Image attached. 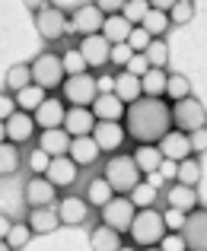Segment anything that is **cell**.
I'll return each mask as SVG.
<instances>
[{"label":"cell","instance_id":"cell-27","mask_svg":"<svg viewBox=\"0 0 207 251\" xmlns=\"http://www.w3.org/2000/svg\"><path fill=\"white\" fill-rule=\"evenodd\" d=\"M112 92H115L124 105L134 102V99H140V76L128 74V70H118L115 80H112Z\"/></svg>","mask_w":207,"mask_h":251},{"label":"cell","instance_id":"cell-32","mask_svg":"<svg viewBox=\"0 0 207 251\" xmlns=\"http://www.w3.org/2000/svg\"><path fill=\"white\" fill-rule=\"evenodd\" d=\"M112 197H115V191L109 188V181H105V178H92V181L86 184V197H83V201L89 203V207L99 210V207H105Z\"/></svg>","mask_w":207,"mask_h":251},{"label":"cell","instance_id":"cell-13","mask_svg":"<svg viewBox=\"0 0 207 251\" xmlns=\"http://www.w3.org/2000/svg\"><path fill=\"white\" fill-rule=\"evenodd\" d=\"M23 197H26V203H29V210L51 207V203H58V188L45 175H32L29 181H26V188H23Z\"/></svg>","mask_w":207,"mask_h":251},{"label":"cell","instance_id":"cell-11","mask_svg":"<svg viewBox=\"0 0 207 251\" xmlns=\"http://www.w3.org/2000/svg\"><path fill=\"white\" fill-rule=\"evenodd\" d=\"M77 51H80V57L86 61V70H99V67H105V64H109L112 45L96 32V35H83V38H80Z\"/></svg>","mask_w":207,"mask_h":251},{"label":"cell","instance_id":"cell-35","mask_svg":"<svg viewBox=\"0 0 207 251\" xmlns=\"http://www.w3.org/2000/svg\"><path fill=\"white\" fill-rule=\"evenodd\" d=\"M19 166H23V156H19V147L16 143H0V178L6 175H16Z\"/></svg>","mask_w":207,"mask_h":251},{"label":"cell","instance_id":"cell-43","mask_svg":"<svg viewBox=\"0 0 207 251\" xmlns=\"http://www.w3.org/2000/svg\"><path fill=\"white\" fill-rule=\"evenodd\" d=\"M159 213H163V223H166V232H178V229L185 226V216H188V213H182V210H172V207L159 210Z\"/></svg>","mask_w":207,"mask_h":251},{"label":"cell","instance_id":"cell-33","mask_svg":"<svg viewBox=\"0 0 207 251\" xmlns=\"http://www.w3.org/2000/svg\"><path fill=\"white\" fill-rule=\"evenodd\" d=\"M191 96V80L185 74H166V92L163 99L166 102H178V99H188Z\"/></svg>","mask_w":207,"mask_h":251},{"label":"cell","instance_id":"cell-46","mask_svg":"<svg viewBox=\"0 0 207 251\" xmlns=\"http://www.w3.org/2000/svg\"><path fill=\"white\" fill-rule=\"evenodd\" d=\"M159 251H188V245H185L182 232H166L159 239Z\"/></svg>","mask_w":207,"mask_h":251},{"label":"cell","instance_id":"cell-57","mask_svg":"<svg viewBox=\"0 0 207 251\" xmlns=\"http://www.w3.org/2000/svg\"><path fill=\"white\" fill-rule=\"evenodd\" d=\"M6 140V137H3V121H0V143H3Z\"/></svg>","mask_w":207,"mask_h":251},{"label":"cell","instance_id":"cell-12","mask_svg":"<svg viewBox=\"0 0 207 251\" xmlns=\"http://www.w3.org/2000/svg\"><path fill=\"white\" fill-rule=\"evenodd\" d=\"M35 121H32V115L29 111H13L10 118L3 121V137H6V143H16V147H23V143H29L32 137H35Z\"/></svg>","mask_w":207,"mask_h":251},{"label":"cell","instance_id":"cell-44","mask_svg":"<svg viewBox=\"0 0 207 251\" xmlns=\"http://www.w3.org/2000/svg\"><path fill=\"white\" fill-rule=\"evenodd\" d=\"M131 57H134V51H131L124 42H121V45H112V51H109V64H115L118 70H124V64H128Z\"/></svg>","mask_w":207,"mask_h":251},{"label":"cell","instance_id":"cell-47","mask_svg":"<svg viewBox=\"0 0 207 251\" xmlns=\"http://www.w3.org/2000/svg\"><path fill=\"white\" fill-rule=\"evenodd\" d=\"M48 159H51V156L45 153V150H32V153H29V169H32V175H45Z\"/></svg>","mask_w":207,"mask_h":251},{"label":"cell","instance_id":"cell-34","mask_svg":"<svg viewBox=\"0 0 207 251\" xmlns=\"http://www.w3.org/2000/svg\"><path fill=\"white\" fill-rule=\"evenodd\" d=\"M140 29H144L150 38H163L172 25H169V16H166L163 10H147V16L140 19Z\"/></svg>","mask_w":207,"mask_h":251},{"label":"cell","instance_id":"cell-39","mask_svg":"<svg viewBox=\"0 0 207 251\" xmlns=\"http://www.w3.org/2000/svg\"><path fill=\"white\" fill-rule=\"evenodd\" d=\"M166 16H169V25H188L195 19V3L191 0H176Z\"/></svg>","mask_w":207,"mask_h":251},{"label":"cell","instance_id":"cell-22","mask_svg":"<svg viewBox=\"0 0 207 251\" xmlns=\"http://www.w3.org/2000/svg\"><path fill=\"white\" fill-rule=\"evenodd\" d=\"M67 156L77 162V169H83V166H92V162L99 159V147H96V140H92L89 134L86 137H70Z\"/></svg>","mask_w":207,"mask_h":251},{"label":"cell","instance_id":"cell-36","mask_svg":"<svg viewBox=\"0 0 207 251\" xmlns=\"http://www.w3.org/2000/svg\"><path fill=\"white\" fill-rule=\"evenodd\" d=\"M144 57H147L150 67L166 70V64H169V45H166L163 38H150V45L144 48Z\"/></svg>","mask_w":207,"mask_h":251},{"label":"cell","instance_id":"cell-2","mask_svg":"<svg viewBox=\"0 0 207 251\" xmlns=\"http://www.w3.org/2000/svg\"><path fill=\"white\" fill-rule=\"evenodd\" d=\"M128 232H131V242H134L137 248H150V245H159V239L166 235V223H163V213H159L156 207H140L137 213H134V220H131Z\"/></svg>","mask_w":207,"mask_h":251},{"label":"cell","instance_id":"cell-4","mask_svg":"<svg viewBox=\"0 0 207 251\" xmlns=\"http://www.w3.org/2000/svg\"><path fill=\"white\" fill-rule=\"evenodd\" d=\"M96 96H99V83L89 70H86V74H77V76H64V83H61V102L64 105L89 108Z\"/></svg>","mask_w":207,"mask_h":251},{"label":"cell","instance_id":"cell-52","mask_svg":"<svg viewBox=\"0 0 207 251\" xmlns=\"http://www.w3.org/2000/svg\"><path fill=\"white\" fill-rule=\"evenodd\" d=\"M150 3V10H163V13H169V6L176 3V0H147Z\"/></svg>","mask_w":207,"mask_h":251},{"label":"cell","instance_id":"cell-3","mask_svg":"<svg viewBox=\"0 0 207 251\" xmlns=\"http://www.w3.org/2000/svg\"><path fill=\"white\" fill-rule=\"evenodd\" d=\"M102 178L109 181V188L115 191V194H131V188L140 181V169L134 166V159L131 156H124V153H115L109 162H105V172H102Z\"/></svg>","mask_w":207,"mask_h":251},{"label":"cell","instance_id":"cell-1","mask_svg":"<svg viewBox=\"0 0 207 251\" xmlns=\"http://www.w3.org/2000/svg\"><path fill=\"white\" fill-rule=\"evenodd\" d=\"M124 137H131L134 143H156L166 130H172L169 118V102L166 99H150L140 96L134 102L124 105Z\"/></svg>","mask_w":207,"mask_h":251},{"label":"cell","instance_id":"cell-20","mask_svg":"<svg viewBox=\"0 0 207 251\" xmlns=\"http://www.w3.org/2000/svg\"><path fill=\"white\" fill-rule=\"evenodd\" d=\"M89 111H92V118H96V121H121L124 102L115 96V92H99V96L92 99Z\"/></svg>","mask_w":207,"mask_h":251},{"label":"cell","instance_id":"cell-6","mask_svg":"<svg viewBox=\"0 0 207 251\" xmlns=\"http://www.w3.org/2000/svg\"><path fill=\"white\" fill-rule=\"evenodd\" d=\"M169 118L178 130L191 134V130H198V127L207 124V108H204V102H198L195 96H188V99H178V102L169 105Z\"/></svg>","mask_w":207,"mask_h":251},{"label":"cell","instance_id":"cell-26","mask_svg":"<svg viewBox=\"0 0 207 251\" xmlns=\"http://www.w3.org/2000/svg\"><path fill=\"white\" fill-rule=\"evenodd\" d=\"M26 226L32 229V235H48L55 229H61V223H58V213L51 207H35L26 220Z\"/></svg>","mask_w":207,"mask_h":251},{"label":"cell","instance_id":"cell-30","mask_svg":"<svg viewBox=\"0 0 207 251\" xmlns=\"http://www.w3.org/2000/svg\"><path fill=\"white\" fill-rule=\"evenodd\" d=\"M89 245L92 251H118L121 248V232H115V229H109L102 223V226H96L89 232Z\"/></svg>","mask_w":207,"mask_h":251},{"label":"cell","instance_id":"cell-8","mask_svg":"<svg viewBox=\"0 0 207 251\" xmlns=\"http://www.w3.org/2000/svg\"><path fill=\"white\" fill-rule=\"evenodd\" d=\"M35 29H38V35H42L45 42H58V38L67 35V13H64L61 6H55V3L42 6V10L35 13Z\"/></svg>","mask_w":207,"mask_h":251},{"label":"cell","instance_id":"cell-55","mask_svg":"<svg viewBox=\"0 0 207 251\" xmlns=\"http://www.w3.org/2000/svg\"><path fill=\"white\" fill-rule=\"evenodd\" d=\"M118 251H140L137 245H124V242H121V248H118Z\"/></svg>","mask_w":207,"mask_h":251},{"label":"cell","instance_id":"cell-49","mask_svg":"<svg viewBox=\"0 0 207 251\" xmlns=\"http://www.w3.org/2000/svg\"><path fill=\"white\" fill-rule=\"evenodd\" d=\"M147 67H150V64H147V57H144V54H134L128 64H124V70H128V74H134V76H144V74H147Z\"/></svg>","mask_w":207,"mask_h":251},{"label":"cell","instance_id":"cell-50","mask_svg":"<svg viewBox=\"0 0 207 251\" xmlns=\"http://www.w3.org/2000/svg\"><path fill=\"white\" fill-rule=\"evenodd\" d=\"M124 0H96V10L102 13V16H115V13H121Z\"/></svg>","mask_w":207,"mask_h":251},{"label":"cell","instance_id":"cell-45","mask_svg":"<svg viewBox=\"0 0 207 251\" xmlns=\"http://www.w3.org/2000/svg\"><path fill=\"white\" fill-rule=\"evenodd\" d=\"M124 45H128V48L134 51V54H144V48L150 45V35H147V32L140 29V25H134V29H131V35H128V42H124Z\"/></svg>","mask_w":207,"mask_h":251},{"label":"cell","instance_id":"cell-9","mask_svg":"<svg viewBox=\"0 0 207 251\" xmlns=\"http://www.w3.org/2000/svg\"><path fill=\"white\" fill-rule=\"evenodd\" d=\"M102 13L96 10V3H83L77 6V10L67 16V35H96L99 29H102Z\"/></svg>","mask_w":207,"mask_h":251},{"label":"cell","instance_id":"cell-17","mask_svg":"<svg viewBox=\"0 0 207 251\" xmlns=\"http://www.w3.org/2000/svg\"><path fill=\"white\" fill-rule=\"evenodd\" d=\"M77 175H80V169L70 156H51L48 169H45V178H48L55 188H70V184L77 181Z\"/></svg>","mask_w":207,"mask_h":251},{"label":"cell","instance_id":"cell-48","mask_svg":"<svg viewBox=\"0 0 207 251\" xmlns=\"http://www.w3.org/2000/svg\"><path fill=\"white\" fill-rule=\"evenodd\" d=\"M188 143H191V153H201V156H204V147H207V130H204V127L191 130V134H188Z\"/></svg>","mask_w":207,"mask_h":251},{"label":"cell","instance_id":"cell-15","mask_svg":"<svg viewBox=\"0 0 207 251\" xmlns=\"http://www.w3.org/2000/svg\"><path fill=\"white\" fill-rule=\"evenodd\" d=\"M89 137L96 140L99 153H115L124 143V127H121V121H96Z\"/></svg>","mask_w":207,"mask_h":251},{"label":"cell","instance_id":"cell-14","mask_svg":"<svg viewBox=\"0 0 207 251\" xmlns=\"http://www.w3.org/2000/svg\"><path fill=\"white\" fill-rule=\"evenodd\" d=\"M178 232H182L188 251H204L207 248V213H204V207L191 210V213L185 216V226L178 229Z\"/></svg>","mask_w":207,"mask_h":251},{"label":"cell","instance_id":"cell-18","mask_svg":"<svg viewBox=\"0 0 207 251\" xmlns=\"http://www.w3.org/2000/svg\"><path fill=\"white\" fill-rule=\"evenodd\" d=\"M64 111H67V105H64L61 99H51V96H45V102L38 105L35 111H32V121H35V127H38V130L61 127V124H64Z\"/></svg>","mask_w":207,"mask_h":251},{"label":"cell","instance_id":"cell-51","mask_svg":"<svg viewBox=\"0 0 207 251\" xmlns=\"http://www.w3.org/2000/svg\"><path fill=\"white\" fill-rule=\"evenodd\" d=\"M16 111V102H13V96H6V92H0V121H6V118Z\"/></svg>","mask_w":207,"mask_h":251},{"label":"cell","instance_id":"cell-40","mask_svg":"<svg viewBox=\"0 0 207 251\" xmlns=\"http://www.w3.org/2000/svg\"><path fill=\"white\" fill-rule=\"evenodd\" d=\"M6 89L10 92H16V89H23V86H29L32 83V70H29V64H13L10 70H6Z\"/></svg>","mask_w":207,"mask_h":251},{"label":"cell","instance_id":"cell-29","mask_svg":"<svg viewBox=\"0 0 207 251\" xmlns=\"http://www.w3.org/2000/svg\"><path fill=\"white\" fill-rule=\"evenodd\" d=\"M176 178H178V184H188V188H195V184L204 178V156H201V159H195V156H185V159L176 166Z\"/></svg>","mask_w":207,"mask_h":251},{"label":"cell","instance_id":"cell-53","mask_svg":"<svg viewBox=\"0 0 207 251\" xmlns=\"http://www.w3.org/2000/svg\"><path fill=\"white\" fill-rule=\"evenodd\" d=\"M23 6H26V10H32V13H38L42 6H48V0H23Z\"/></svg>","mask_w":207,"mask_h":251},{"label":"cell","instance_id":"cell-42","mask_svg":"<svg viewBox=\"0 0 207 251\" xmlns=\"http://www.w3.org/2000/svg\"><path fill=\"white\" fill-rule=\"evenodd\" d=\"M61 67H64V76H77V74H86V61L80 57V51H64L61 54Z\"/></svg>","mask_w":207,"mask_h":251},{"label":"cell","instance_id":"cell-16","mask_svg":"<svg viewBox=\"0 0 207 251\" xmlns=\"http://www.w3.org/2000/svg\"><path fill=\"white\" fill-rule=\"evenodd\" d=\"M156 150L163 153V159H169V162H182L185 156H191L188 134H185V130H166V134L156 140Z\"/></svg>","mask_w":207,"mask_h":251},{"label":"cell","instance_id":"cell-23","mask_svg":"<svg viewBox=\"0 0 207 251\" xmlns=\"http://www.w3.org/2000/svg\"><path fill=\"white\" fill-rule=\"evenodd\" d=\"M166 203H169L172 210L191 213V210H198V194H195V188H188V184L172 181L169 188H166Z\"/></svg>","mask_w":207,"mask_h":251},{"label":"cell","instance_id":"cell-19","mask_svg":"<svg viewBox=\"0 0 207 251\" xmlns=\"http://www.w3.org/2000/svg\"><path fill=\"white\" fill-rule=\"evenodd\" d=\"M64 130H67L70 137H86L92 134V127H96V118H92L89 108H80V105H67V111H64Z\"/></svg>","mask_w":207,"mask_h":251},{"label":"cell","instance_id":"cell-5","mask_svg":"<svg viewBox=\"0 0 207 251\" xmlns=\"http://www.w3.org/2000/svg\"><path fill=\"white\" fill-rule=\"evenodd\" d=\"M29 70H32V83H35V86H42L45 92L61 89V83H64L61 54H55V51H42V54H38L35 61L29 64Z\"/></svg>","mask_w":207,"mask_h":251},{"label":"cell","instance_id":"cell-58","mask_svg":"<svg viewBox=\"0 0 207 251\" xmlns=\"http://www.w3.org/2000/svg\"><path fill=\"white\" fill-rule=\"evenodd\" d=\"M140 251H159V245H150V248H140Z\"/></svg>","mask_w":207,"mask_h":251},{"label":"cell","instance_id":"cell-31","mask_svg":"<svg viewBox=\"0 0 207 251\" xmlns=\"http://www.w3.org/2000/svg\"><path fill=\"white\" fill-rule=\"evenodd\" d=\"M163 92H166V70H159V67H147V74L140 76V96L163 99Z\"/></svg>","mask_w":207,"mask_h":251},{"label":"cell","instance_id":"cell-54","mask_svg":"<svg viewBox=\"0 0 207 251\" xmlns=\"http://www.w3.org/2000/svg\"><path fill=\"white\" fill-rule=\"evenodd\" d=\"M6 232H10V216H3V213H0V239H3Z\"/></svg>","mask_w":207,"mask_h":251},{"label":"cell","instance_id":"cell-28","mask_svg":"<svg viewBox=\"0 0 207 251\" xmlns=\"http://www.w3.org/2000/svg\"><path fill=\"white\" fill-rule=\"evenodd\" d=\"M45 96H48V92L42 89V86H35V83H29V86H23V89H16L13 92V102H16V108L19 111H35L38 105L45 102Z\"/></svg>","mask_w":207,"mask_h":251},{"label":"cell","instance_id":"cell-10","mask_svg":"<svg viewBox=\"0 0 207 251\" xmlns=\"http://www.w3.org/2000/svg\"><path fill=\"white\" fill-rule=\"evenodd\" d=\"M58 223L61 226H83V223H89V216H92V207L83 201V197H77V194H67V197H61L58 201Z\"/></svg>","mask_w":207,"mask_h":251},{"label":"cell","instance_id":"cell-38","mask_svg":"<svg viewBox=\"0 0 207 251\" xmlns=\"http://www.w3.org/2000/svg\"><path fill=\"white\" fill-rule=\"evenodd\" d=\"M3 242L10 245V251H19L32 242V229L26 226V223H10V232L3 235Z\"/></svg>","mask_w":207,"mask_h":251},{"label":"cell","instance_id":"cell-24","mask_svg":"<svg viewBox=\"0 0 207 251\" xmlns=\"http://www.w3.org/2000/svg\"><path fill=\"white\" fill-rule=\"evenodd\" d=\"M70 147V134L64 127H48L38 134V150H45L48 156H67Z\"/></svg>","mask_w":207,"mask_h":251},{"label":"cell","instance_id":"cell-25","mask_svg":"<svg viewBox=\"0 0 207 251\" xmlns=\"http://www.w3.org/2000/svg\"><path fill=\"white\" fill-rule=\"evenodd\" d=\"M131 29H134V25H131L128 19L121 16V13H115V16H105V19H102V29H99V35H102L109 45H121V42H128Z\"/></svg>","mask_w":207,"mask_h":251},{"label":"cell","instance_id":"cell-7","mask_svg":"<svg viewBox=\"0 0 207 251\" xmlns=\"http://www.w3.org/2000/svg\"><path fill=\"white\" fill-rule=\"evenodd\" d=\"M99 213H102V223L109 229H115V232H128L131 220H134L137 207L128 201V194H115L105 207H99Z\"/></svg>","mask_w":207,"mask_h":251},{"label":"cell","instance_id":"cell-56","mask_svg":"<svg viewBox=\"0 0 207 251\" xmlns=\"http://www.w3.org/2000/svg\"><path fill=\"white\" fill-rule=\"evenodd\" d=\"M0 251H10V245H6V242H3V239H0Z\"/></svg>","mask_w":207,"mask_h":251},{"label":"cell","instance_id":"cell-21","mask_svg":"<svg viewBox=\"0 0 207 251\" xmlns=\"http://www.w3.org/2000/svg\"><path fill=\"white\" fill-rule=\"evenodd\" d=\"M131 159H134V166L140 169V175H156L159 169H163V153L156 150V143H137V150L131 153Z\"/></svg>","mask_w":207,"mask_h":251},{"label":"cell","instance_id":"cell-41","mask_svg":"<svg viewBox=\"0 0 207 251\" xmlns=\"http://www.w3.org/2000/svg\"><path fill=\"white\" fill-rule=\"evenodd\" d=\"M147 10H150V3H147V0H124V6H121V16L128 19L131 25H140V19L147 16Z\"/></svg>","mask_w":207,"mask_h":251},{"label":"cell","instance_id":"cell-37","mask_svg":"<svg viewBox=\"0 0 207 251\" xmlns=\"http://www.w3.org/2000/svg\"><path fill=\"white\" fill-rule=\"evenodd\" d=\"M128 201L134 203L137 210H140V207H153V203H156V188H153L150 181H144V178H140V181L134 184V188H131Z\"/></svg>","mask_w":207,"mask_h":251}]
</instances>
